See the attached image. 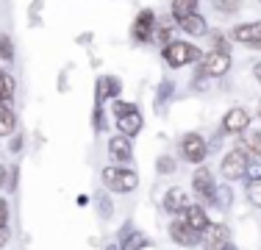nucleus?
Returning a JSON list of instances; mask_svg holds the SVG:
<instances>
[{"label": "nucleus", "mask_w": 261, "mask_h": 250, "mask_svg": "<svg viewBox=\"0 0 261 250\" xmlns=\"http://www.w3.org/2000/svg\"><path fill=\"white\" fill-rule=\"evenodd\" d=\"M222 175H225L228 181H236V178H242L250 167H247V153H242V150H231V153L222 159Z\"/></svg>", "instance_id": "7ed1b4c3"}, {"label": "nucleus", "mask_w": 261, "mask_h": 250, "mask_svg": "<svg viewBox=\"0 0 261 250\" xmlns=\"http://www.w3.org/2000/svg\"><path fill=\"white\" fill-rule=\"evenodd\" d=\"M242 6V0H214V9H220V14H233Z\"/></svg>", "instance_id": "412c9836"}, {"label": "nucleus", "mask_w": 261, "mask_h": 250, "mask_svg": "<svg viewBox=\"0 0 261 250\" xmlns=\"http://www.w3.org/2000/svg\"><path fill=\"white\" fill-rule=\"evenodd\" d=\"M111 250H117V247H111Z\"/></svg>", "instance_id": "473e14b6"}, {"label": "nucleus", "mask_w": 261, "mask_h": 250, "mask_svg": "<svg viewBox=\"0 0 261 250\" xmlns=\"http://www.w3.org/2000/svg\"><path fill=\"white\" fill-rule=\"evenodd\" d=\"M228 67H231L228 53H217V50H211L208 56H203V59H200V72H203V75H211V78H220V75H225Z\"/></svg>", "instance_id": "39448f33"}, {"label": "nucleus", "mask_w": 261, "mask_h": 250, "mask_svg": "<svg viewBox=\"0 0 261 250\" xmlns=\"http://www.w3.org/2000/svg\"><path fill=\"white\" fill-rule=\"evenodd\" d=\"M145 245H147V239L142 234H134V236H128V239H125V250H139Z\"/></svg>", "instance_id": "5701e85b"}, {"label": "nucleus", "mask_w": 261, "mask_h": 250, "mask_svg": "<svg viewBox=\"0 0 261 250\" xmlns=\"http://www.w3.org/2000/svg\"><path fill=\"white\" fill-rule=\"evenodd\" d=\"M109 150L114 159L125 161V159H130V139L128 136H114V139H109Z\"/></svg>", "instance_id": "2eb2a0df"}, {"label": "nucleus", "mask_w": 261, "mask_h": 250, "mask_svg": "<svg viewBox=\"0 0 261 250\" xmlns=\"http://www.w3.org/2000/svg\"><path fill=\"white\" fill-rule=\"evenodd\" d=\"M170 236H172V242H178V245H184V247H195L197 242H200V234L192 231L184 220H175L170 225Z\"/></svg>", "instance_id": "0eeeda50"}, {"label": "nucleus", "mask_w": 261, "mask_h": 250, "mask_svg": "<svg viewBox=\"0 0 261 250\" xmlns=\"http://www.w3.org/2000/svg\"><path fill=\"white\" fill-rule=\"evenodd\" d=\"M153 25H156L153 11H142V14L136 17V22H134V36H136L139 42L150 39V36H153Z\"/></svg>", "instance_id": "f8f14e48"}, {"label": "nucleus", "mask_w": 261, "mask_h": 250, "mask_svg": "<svg viewBox=\"0 0 261 250\" xmlns=\"http://www.w3.org/2000/svg\"><path fill=\"white\" fill-rule=\"evenodd\" d=\"M6 245H9V228L3 225V228H0V250H3Z\"/></svg>", "instance_id": "cd10ccee"}, {"label": "nucleus", "mask_w": 261, "mask_h": 250, "mask_svg": "<svg viewBox=\"0 0 261 250\" xmlns=\"http://www.w3.org/2000/svg\"><path fill=\"white\" fill-rule=\"evenodd\" d=\"M11 95H14V78L9 72H0V106H9Z\"/></svg>", "instance_id": "a211bd4d"}, {"label": "nucleus", "mask_w": 261, "mask_h": 250, "mask_svg": "<svg viewBox=\"0 0 261 250\" xmlns=\"http://www.w3.org/2000/svg\"><path fill=\"white\" fill-rule=\"evenodd\" d=\"M181 220L189 225L192 231H197V234H203V231L211 228L208 214H206V209H203V206H189L186 211H181Z\"/></svg>", "instance_id": "6e6552de"}, {"label": "nucleus", "mask_w": 261, "mask_h": 250, "mask_svg": "<svg viewBox=\"0 0 261 250\" xmlns=\"http://www.w3.org/2000/svg\"><path fill=\"white\" fill-rule=\"evenodd\" d=\"M0 59L3 61H11L14 59V50H11V39L6 34H0Z\"/></svg>", "instance_id": "4be33fe9"}, {"label": "nucleus", "mask_w": 261, "mask_h": 250, "mask_svg": "<svg viewBox=\"0 0 261 250\" xmlns=\"http://www.w3.org/2000/svg\"><path fill=\"white\" fill-rule=\"evenodd\" d=\"M175 170V161L170 159V156H164V159H159V172H172Z\"/></svg>", "instance_id": "393cba45"}, {"label": "nucleus", "mask_w": 261, "mask_h": 250, "mask_svg": "<svg viewBox=\"0 0 261 250\" xmlns=\"http://www.w3.org/2000/svg\"><path fill=\"white\" fill-rule=\"evenodd\" d=\"M211 45H214L217 53H228V42L222 39V34H211Z\"/></svg>", "instance_id": "b1692460"}, {"label": "nucleus", "mask_w": 261, "mask_h": 250, "mask_svg": "<svg viewBox=\"0 0 261 250\" xmlns=\"http://www.w3.org/2000/svg\"><path fill=\"white\" fill-rule=\"evenodd\" d=\"M197 11V0H172V17L175 20H189V17H195Z\"/></svg>", "instance_id": "4468645a"}, {"label": "nucleus", "mask_w": 261, "mask_h": 250, "mask_svg": "<svg viewBox=\"0 0 261 250\" xmlns=\"http://www.w3.org/2000/svg\"><path fill=\"white\" fill-rule=\"evenodd\" d=\"M220 250H233V247H231V245H228V242H225V245H222Z\"/></svg>", "instance_id": "7c9ffc66"}, {"label": "nucleus", "mask_w": 261, "mask_h": 250, "mask_svg": "<svg viewBox=\"0 0 261 250\" xmlns=\"http://www.w3.org/2000/svg\"><path fill=\"white\" fill-rule=\"evenodd\" d=\"M164 59L170 67H184V64H189V61L203 59V53L195 45H186V42H170V45L164 47Z\"/></svg>", "instance_id": "f03ea898"}, {"label": "nucleus", "mask_w": 261, "mask_h": 250, "mask_svg": "<svg viewBox=\"0 0 261 250\" xmlns=\"http://www.w3.org/2000/svg\"><path fill=\"white\" fill-rule=\"evenodd\" d=\"M103 184L109 186L111 192L125 195V192H134L136 189L139 175H136L134 170H125V167H106V170H103Z\"/></svg>", "instance_id": "f257e3e1"}, {"label": "nucleus", "mask_w": 261, "mask_h": 250, "mask_svg": "<svg viewBox=\"0 0 261 250\" xmlns=\"http://www.w3.org/2000/svg\"><path fill=\"white\" fill-rule=\"evenodd\" d=\"M117 128L122 131V136H136L142 131V114L134 109L125 117H117Z\"/></svg>", "instance_id": "ddd939ff"}, {"label": "nucleus", "mask_w": 261, "mask_h": 250, "mask_svg": "<svg viewBox=\"0 0 261 250\" xmlns=\"http://www.w3.org/2000/svg\"><path fill=\"white\" fill-rule=\"evenodd\" d=\"M233 39L242 45H250L261 50V22H247V25H236L233 28Z\"/></svg>", "instance_id": "1a4fd4ad"}, {"label": "nucleus", "mask_w": 261, "mask_h": 250, "mask_svg": "<svg viewBox=\"0 0 261 250\" xmlns=\"http://www.w3.org/2000/svg\"><path fill=\"white\" fill-rule=\"evenodd\" d=\"M114 111H117V117H125V114H130V111H134V106H130V103H120V100H117V103H114Z\"/></svg>", "instance_id": "a878e982"}, {"label": "nucleus", "mask_w": 261, "mask_h": 250, "mask_svg": "<svg viewBox=\"0 0 261 250\" xmlns=\"http://www.w3.org/2000/svg\"><path fill=\"white\" fill-rule=\"evenodd\" d=\"M6 181V167H0V184Z\"/></svg>", "instance_id": "c756f323"}, {"label": "nucleus", "mask_w": 261, "mask_h": 250, "mask_svg": "<svg viewBox=\"0 0 261 250\" xmlns=\"http://www.w3.org/2000/svg\"><path fill=\"white\" fill-rule=\"evenodd\" d=\"M258 114H261V106H258Z\"/></svg>", "instance_id": "2f4dec72"}, {"label": "nucleus", "mask_w": 261, "mask_h": 250, "mask_svg": "<svg viewBox=\"0 0 261 250\" xmlns=\"http://www.w3.org/2000/svg\"><path fill=\"white\" fill-rule=\"evenodd\" d=\"M181 147H184V159H186V161H192V164H200V161L206 159V153H208L206 139H203V136H197V134L184 136Z\"/></svg>", "instance_id": "423d86ee"}, {"label": "nucleus", "mask_w": 261, "mask_h": 250, "mask_svg": "<svg viewBox=\"0 0 261 250\" xmlns=\"http://www.w3.org/2000/svg\"><path fill=\"white\" fill-rule=\"evenodd\" d=\"M247 125H250V114L245 109H231L225 117H222V128L228 134H245Z\"/></svg>", "instance_id": "9d476101"}, {"label": "nucleus", "mask_w": 261, "mask_h": 250, "mask_svg": "<svg viewBox=\"0 0 261 250\" xmlns=\"http://www.w3.org/2000/svg\"><path fill=\"white\" fill-rule=\"evenodd\" d=\"M253 72H256V78L261 81V61H258V64H256V67H253Z\"/></svg>", "instance_id": "c85d7f7f"}, {"label": "nucleus", "mask_w": 261, "mask_h": 250, "mask_svg": "<svg viewBox=\"0 0 261 250\" xmlns=\"http://www.w3.org/2000/svg\"><path fill=\"white\" fill-rule=\"evenodd\" d=\"M247 200L253 206H261V178H253L250 186H247Z\"/></svg>", "instance_id": "aec40b11"}, {"label": "nucleus", "mask_w": 261, "mask_h": 250, "mask_svg": "<svg viewBox=\"0 0 261 250\" xmlns=\"http://www.w3.org/2000/svg\"><path fill=\"white\" fill-rule=\"evenodd\" d=\"M181 28L186 31V34H195V36H200V34H206V22L200 20V17H189V20H184L181 22Z\"/></svg>", "instance_id": "6ab92c4d"}, {"label": "nucleus", "mask_w": 261, "mask_h": 250, "mask_svg": "<svg viewBox=\"0 0 261 250\" xmlns=\"http://www.w3.org/2000/svg\"><path fill=\"white\" fill-rule=\"evenodd\" d=\"M189 197H186V192L184 189H167V195H164V209L170 211V214H181V211L189 209Z\"/></svg>", "instance_id": "9b49d317"}, {"label": "nucleus", "mask_w": 261, "mask_h": 250, "mask_svg": "<svg viewBox=\"0 0 261 250\" xmlns=\"http://www.w3.org/2000/svg\"><path fill=\"white\" fill-rule=\"evenodd\" d=\"M17 125V117L9 106H0V136H9Z\"/></svg>", "instance_id": "f3484780"}, {"label": "nucleus", "mask_w": 261, "mask_h": 250, "mask_svg": "<svg viewBox=\"0 0 261 250\" xmlns=\"http://www.w3.org/2000/svg\"><path fill=\"white\" fill-rule=\"evenodd\" d=\"M192 186H195L197 197L206 200V203H217V195H214V178H211V170L208 167H200L195 175H192Z\"/></svg>", "instance_id": "20e7f679"}, {"label": "nucleus", "mask_w": 261, "mask_h": 250, "mask_svg": "<svg viewBox=\"0 0 261 250\" xmlns=\"http://www.w3.org/2000/svg\"><path fill=\"white\" fill-rule=\"evenodd\" d=\"M239 150H242V153L261 156V131H245V139H242Z\"/></svg>", "instance_id": "dca6fc26"}, {"label": "nucleus", "mask_w": 261, "mask_h": 250, "mask_svg": "<svg viewBox=\"0 0 261 250\" xmlns=\"http://www.w3.org/2000/svg\"><path fill=\"white\" fill-rule=\"evenodd\" d=\"M6 220H9V203H6L3 197H0V228L6 225Z\"/></svg>", "instance_id": "bb28decb"}]
</instances>
